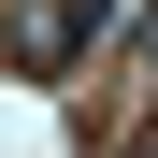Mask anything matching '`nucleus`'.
Listing matches in <instances>:
<instances>
[{"instance_id":"obj_1","label":"nucleus","mask_w":158,"mask_h":158,"mask_svg":"<svg viewBox=\"0 0 158 158\" xmlns=\"http://www.w3.org/2000/svg\"><path fill=\"white\" fill-rule=\"evenodd\" d=\"M144 58H158V29H144Z\"/></svg>"}]
</instances>
